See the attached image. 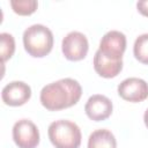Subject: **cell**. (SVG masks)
<instances>
[{"mask_svg":"<svg viewBox=\"0 0 148 148\" xmlns=\"http://www.w3.org/2000/svg\"><path fill=\"white\" fill-rule=\"evenodd\" d=\"M98 50L109 59L121 60L123 54L126 50L125 35L117 30H111L106 32L99 42Z\"/></svg>","mask_w":148,"mask_h":148,"instance_id":"8992f818","label":"cell"},{"mask_svg":"<svg viewBox=\"0 0 148 148\" xmlns=\"http://www.w3.org/2000/svg\"><path fill=\"white\" fill-rule=\"evenodd\" d=\"M15 51V40L10 34L2 32L0 34V54L2 62L12 58Z\"/></svg>","mask_w":148,"mask_h":148,"instance_id":"4fadbf2b","label":"cell"},{"mask_svg":"<svg viewBox=\"0 0 148 148\" xmlns=\"http://www.w3.org/2000/svg\"><path fill=\"white\" fill-rule=\"evenodd\" d=\"M82 95V88L76 80L66 77L46 84L40 91V103L49 111H58L75 105Z\"/></svg>","mask_w":148,"mask_h":148,"instance_id":"6da1fadb","label":"cell"},{"mask_svg":"<svg viewBox=\"0 0 148 148\" xmlns=\"http://www.w3.org/2000/svg\"><path fill=\"white\" fill-rule=\"evenodd\" d=\"M13 140L18 148H36L39 143V131L29 119H21L13 126Z\"/></svg>","mask_w":148,"mask_h":148,"instance_id":"277c9868","label":"cell"},{"mask_svg":"<svg viewBox=\"0 0 148 148\" xmlns=\"http://www.w3.org/2000/svg\"><path fill=\"white\" fill-rule=\"evenodd\" d=\"M94 68L96 73L102 77H116L123 69V60L109 59L99 50H97L94 56Z\"/></svg>","mask_w":148,"mask_h":148,"instance_id":"30bf717a","label":"cell"},{"mask_svg":"<svg viewBox=\"0 0 148 148\" xmlns=\"http://www.w3.org/2000/svg\"><path fill=\"white\" fill-rule=\"evenodd\" d=\"M133 53L136 60H139L141 64L148 65V34L140 35L135 39Z\"/></svg>","mask_w":148,"mask_h":148,"instance_id":"7c38bea8","label":"cell"},{"mask_svg":"<svg viewBox=\"0 0 148 148\" xmlns=\"http://www.w3.org/2000/svg\"><path fill=\"white\" fill-rule=\"evenodd\" d=\"M112 102L104 95H92L88 98L84 111L88 118L94 121H102L108 119L112 113Z\"/></svg>","mask_w":148,"mask_h":148,"instance_id":"9c48e42d","label":"cell"},{"mask_svg":"<svg viewBox=\"0 0 148 148\" xmlns=\"http://www.w3.org/2000/svg\"><path fill=\"white\" fill-rule=\"evenodd\" d=\"M31 97V88L23 81H13L6 84L1 91V99L6 105L21 106Z\"/></svg>","mask_w":148,"mask_h":148,"instance_id":"ba28073f","label":"cell"},{"mask_svg":"<svg viewBox=\"0 0 148 148\" xmlns=\"http://www.w3.org/2000/svg\"><path fill=\"white\" fill-rule=\"evenodd\" d=\"M119 96L132 103H139L148 97V83L139 77H128L118 86Z\"/></svg>","mask_w":148,"mask_h":148,"instance_id":"52a82bcc","label":"cell"},{"mask_svg":"<svg viewBox=\"0 0 148 148\" xmlns=\"http://www.w3.org/2000/svg\"><path fill=\"white\" fill-rule=\"evenodd\" d=\"M136 8L139 13L146 17H148V0H142L136 2Z\"/></svg>","mask_w":148,"mask_h":148,"instance_id":"9a60e30c","label":"cell"},{"mask_svg":"<svg viewBox=\"0 0 148 148\" xmlns=\"http://www.w3.org/2000/svg\"><path fill=\"white\" fill-rule=\"evenodd\" d=\"M89 44L87 37L79 31H72L65 36L61 43V50L67 60H82L88 53Z\"/></svg>","mask_w":148,"mask_h":148,"instance_id":"5b68a950","label":"cell"},{"mask_svg":"<svg viewBox=\"0 0 148 148\" xmlns=\"http://www.w3.org/2000/svg\"><path fill=\"white\" fill-rule=\"evenodd\" d=\"M24 50L35 58L47 56L53 47L52 31L43 24H34L27 28L23 32Z\"/></svg>","mask_w":148,"mask_h":148,"instance_id":"7a4b0ae2","label":"cell"},{"mask_svg":"<svg viewBox=\"0 0 148 148\" xmlns=\"http://www.w3.org/2000/svg\"><path fill=\"white\" fill-rule=\"evenodd\" d=\"M88 148H117V141L109 130L101 128L89 135Z\"/></svg>","mask_w":148,"mask_h":148,"instance_id":"8fae6325","label":"cell"},{"mask_svg":"<svg viewBox=\"0 0 148 148\" xmlns=\"http://www.w3.org/2000/svg\"><path fill=\"white\" fill-rule=\"evenodd\" d=\"M143 121H145L146 127L148 128V109L146 110V112H145V114H143Z\"/></svg>","mask_w":148,"mask_h":148,"instance_id":"2e32d148","label":"cell"},{"mask_svg":"<svg viewBox=\"0 0 148 148\" xmlns=\"http://www.w3.org/2000/svg\"><path fill=\"white\" fill-rule=\"evenodd\" d=\"M49 139L56 148H79L81 145L80 127L71 120H56L49 126Z\"/></svg>","mask_w":148,"mask_h":148,"instance_id":"3957f363","label":"cell"},{"mask_svg":"<svg viewBox=\"0 0 148 148\" xmlns=\"http://www.w3.org/2000/svg\"><path fill=\"white\" fill-rule=\"evenodd\" d=\"M10 6L14 13L22 16H27L36 12L38 7V2L35 0H12Z\"/></svg>","mask_w":148,"mask_h":148,"instance_id":"5bb4252c","label":"cell"}]
</instances>
